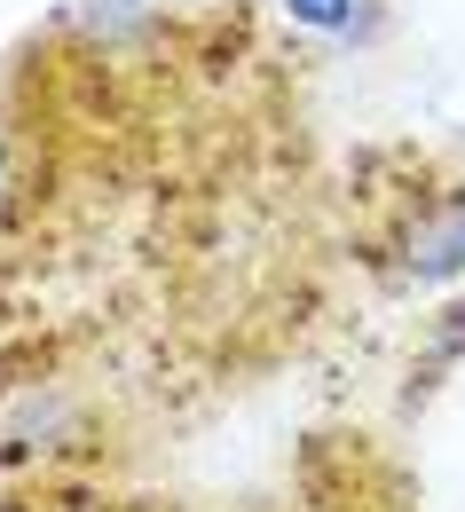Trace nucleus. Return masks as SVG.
<instances>
[{
    "label": "nucleus",
    "mask_w": 465,
    "mask_h": 512,
    "mask_svg": "<svg viewBox=\"0 0 465 512\" xmlns=\"http://www.w3.org/2000/svg\"><path fill=\"white\" fill-rule=\"evenodd\" d=\"M450 363H465V300H450L434 316V339H426V371H450Z\"/></svg>",
    "instance_id": "obj_3"
},
{
    "label": "nucleus",
    "mask_w": 465,
    "mask_h": 512,
    "mask_svg": "<svg viewBox=\"0 0 465 512\" xmlns=\"http://www.w3.org/2000/svg\"><path fill=\"white\" fill-rule=\"evenodd\" d=\"M276 8H284V24L339 40V48H371L387 32V0H276Z\"/></svg>",
    "instance_id": "obj_2"
},
{
    "label": "nucleus",
    "mask_w": 465,
    "mask_h": 512,
    "mask_svg": "<svg viewBox=\"0 0 465 512\" xmlns=\"http://www.w3.org/2000/svg\"><path fill=\"white\" fill-rule=\"evenodd\" d=\"M402 276L426 284V292L465 284V197L442 205V213H418V221L402 229Z\"/></svg>",
    "instance_id": "obj_1"
},
{
    "label": "nucleus",
    "mask_w": 465,
    "mask_h": 512,
    "mask_svg": "<svg viewBox=\"0 0 465 512\" xmlns=\"http://www.w3.org/2000/svg\"><path fill=\"white\" fill-rule=\"evenodd\" d=\"M8 197H16V158H8V134H0V221H8Z\"/></svg>",
    "instance_id": "obj_4"
}]
</instances>
